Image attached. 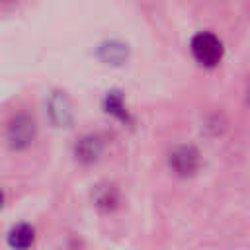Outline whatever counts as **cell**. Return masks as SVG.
<instances>
[{
    "mask_svg": "<svg viewBox=\"0 0 250 250\" xmlns=\"http://www.w3.org/2000/svg\"><path fill=\"white\" fill-rule=\"evenodd\" d=\"M105 109L107 113L119 117V119H127V111H125V105H123V100L119 96V92H111L107 94L105 98Z\"/></svg>",
    "mask_w": 250,
    "mask_h": 250,
    "instance_id": "obj_6",
    "label": "cell"
},
{
    "mask_svg": "<svg viewBox=\"0 0 250 250\" xmlns=\"http://www.w3.org/2000/svg\"><path fill=\"white\" fill-rule=\"evenodd\" d=\"M170 168L178 174V176H191L197 168H199V152L193 146H178L170 152Z\"/></svg>",
    "mask_w": 250,
    "mask_h": 250,
    "instance_id": "obj_2",
    "label": "cell"
},
{
    "mask_svg": "<svg viewBox=\"0 0 250 250\" xmlns=\"http://www.w3.org/2000/svg\"><path fill=\"white\" fill-rule=\"evenodd\" d=\"M2 201H4V195H2V191H0V207H2Z\"/></svg>",
    "mask_w": 250,
    "mask_h": 250,
    "instance_id": "obj_7",
    "label": "cell"
},
{
    "mask_svg": "<svg viewBox=\"0 0 250 250\" xmlns=\"http://www.w3.org/2000/svg\"><path fill=\"white\" fill-rule=\"evenodd\" d=\"M33 238H35V232L29 225L21 223V225H16L12 230H10V236H8V242L10 246H16V248H27L33 244Z\"/></svg>",
    "mask_w": 250,
    "mask_h": 250,
    "instance_id": "obj_3",
    "label": "cell"
},
{
    "mask_svg": "<svg viewBox=\"0 0 250 250\" xmlns=\"http://www.w3.org/2000/svg\"><path fill=\"white\" fill-rule=\"evenodd\" d=\"M100 150H102V145L98 143V139H94V137H88V139H82L80 143H78V146H76V156L80 158V160H94L98 154H100Z\"/></svg>",
    "mask_w": 250,
    "mask_h": 250,
    "instance_id": "obj_5",
    "label": "cell"
},
{
    "mask_svg": "<svg viewBox=\"0 0 250 250\" xmlns=\"http://www.w3.org/2000/svg\"><path fill=\"white\" fill-rule=\"evenodd\" d=\"M189 49H191L193 59L205 68L217 66L223 59V53H225L221 39L217 35L209 33V31H201V33L193 35V39L189 43Z\"/></svg>",
    "mask_w": 250,
    "mask_h": 250,
    "instance_id": "obj_1",
    "label": "cell"
},
{
    "mask_svg": "<svg viewBox=\"0 0 250 250\" xmlns=\"http://www.w3.org/2000/svg\"><path fill=\"white\" fill-rule=\"evenodd\" d=\"M10 131H12V139H16V145H23L33 135V121H29L27 117H18L10 127Z\"/></svg>",
    "mask_w": 250,
    "mask_h": 250,
    "instance_id": "obj_4",
    "label": "cell"
}]
</instances>
